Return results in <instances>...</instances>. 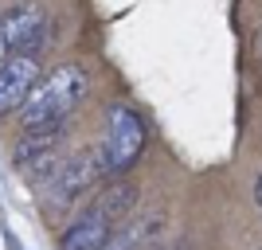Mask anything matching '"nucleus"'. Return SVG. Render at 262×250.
<instances>
[{"mask_svg":"<svg viewBox=\"0 0 262 250\" xmlns=\"http://www.w3.org/2000/svg\"><path fill=\"white\" fill-rule=\"evenodd\" d=\"M254 196H258V207H262V176H258V188H254Z\"/></svg>","mask_w":262,"mask_h":250,"instance_id":"obj_9","label":"nucleus"},{"mask_svg":"<svg viewBox=\"0 0 262 250\" xmlns=\"http://www.w3.org/2000/svg\"><path fill=\"white\" fill-rule=\"evenodd\" d=\"M43 39H47V12L39 4H16V8L0 12V63L35 55Z\"/></svg>","mask_w":262,"mask_h":250,"instance_id":"obj_6","label":"nucleus"},{"mask_svg":"<svg viewBox=\"0 0 262 250\" xmlns=\"http://www.w3.org/2000/svg\"><path fill=\"white\" fill-rule=\"evenodd\" d=\"M157 227V219L153 215H145V219H133V223H125V227L110 239L106 250H141L145 242H149V231Z\"/></svg>","mask_w":262,"mask_h":250,"instance_id":"obj_8","label":"nucleus"},{"mask_svg":"<svg viewBox=\"0 0 262 250\" xmlns=\"http://www.w3.org/2000/svg\"><path fill=\"white\" fill-rule=\"evenodd\" d=\"M102 164H106V176H121L129 172L137 156L145 152V121L141 113L125 102H114L106 109V133H102Z\"/></svg>","mask_w":262,"mask_h":250,"instance_id":"obj_4","label":"nucleus"},{"mask_svg":"<svg viewBox=\"0 0 262 250\" xmlns=\"http://www.w3.org/2000/svg\"><path fill=\"white\" fill-rule=\"evenodd\" d=\"M67 152H63V129H39V133H24L16 149H12V164L24 180L32 184H47L59 168H63Z\"/></svg>","mask_w":262,"mask_h":250,"instance_id":"obj_5","label":"nucleus"},{"mask_svg":"<svg viewBox=\"0 0 262 250\" xmlns=\"http://www.w3.org/2000/svg\"><path fill=\"white\" fill-rule=\"evenodd\" d=\"M39 59L35 55H20V59H8L0 63V118L4 113H20L24 102L32 98V90L39 86Z\"/></svg>","mask_w":262,"mask_h":250,"instance_id":"obj_7","label":"nucleus"},{"mask_svg":"<svg viewBox=\"0 0 262 250\" xmlns=\"http://www.w3.org/2000/svg\"><path fill=\"white\" fill-rule=\"evenodd\" d=\"M133 203H137V184L129 180H114L110 188H102L71 223H67L59 250H106L110 239L118 235V227L129 219Z\"/></svg>","mask_w":262,"mask_h":250,"instance_id":"obj_2","label":"nucleus"},{"mask_svg":"<svg viewBox=\"0 0 262 250\" xmlns=\"http://www.w3.org/2000/svg\"><path fill=\"white\" fill-rule=\"evenodd\" d=\"M102 176H106V164H102V149L98 145H94V149H82V152H71V156L63 161V168H59L47 184H39L43 215L51 219V223L59 215H67L90 188L98 184Z\"/></svg>","mask_w":262,"mask_h":250,"instance_id":"obj_3","label":"nucleus"},{"mask_svg":"<svg viewBox=\"0 0 262 250\" xmlns=\"http://www.w3.org/2000/svg\"><path fill=\"white\" fill-rule=\"evenodd\" d=\"M258 59H262V35H258Z\"/></svg>","mask_w":262,"mask_h":250,"instance_id":"obj_10","label":"nucleus"},{"mask_svg":"<svg viewBox=\"0 0 262 250\" xmlns=\"http://www.w3.org/2000/svg\"><path fill=\"white\" fill-rule=\"evenodd\" d=\"M90 94V71L82 63H59L55 71H47L39 78V86L32 90V98L24 102L20 121L24 133L39 129H63L67 118L82 106V98Z\"/></svg>","mask_w":262,"mask_h":250,"instance_id":"obj_1","label":"nucleus"}]
</instances>
